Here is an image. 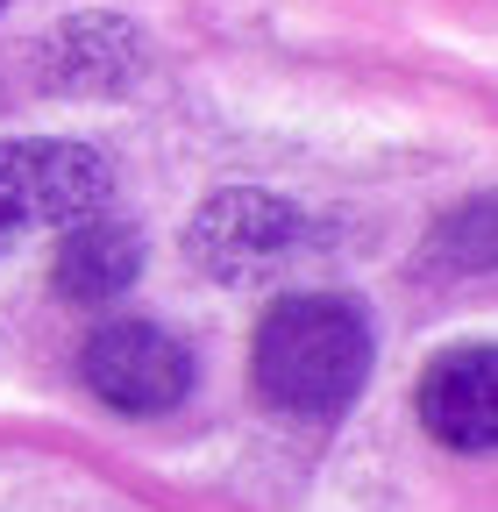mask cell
<instances>
[{
    "label": "cell",
    "instance_id": "7",
    "mask_svg": "<svg viewBox=\"0 0 498 512\" xmlns=\"http://www.w3.org/2000/svg\"><path fill=\"white\" fill-rule=\"evenodd\" d=\"M143 278V235L114 214H86L72 221L65 249H57V292L79 306H107Z\"/></svg>",
    "mask_w": 498,
    "mask_h": 512
},
{
    "label": "cell",
    "instance_id": "3",
    "mask_svg": "<svg viewBox=\"0 0 498 512\" xmlns=\"http://www.w3.org/2000/svg\"><path fill=\"white\" fill-rule=\"evenodd\" d=\"M306 242V214L278 192L257 185H228L193 214L185 228V256L193 271H207L214 285H257L271 271H285V256Z\"/></svg>",
    "mask_w": 498,
    "mask_h": 512
},
{
    "label": "cell",
    "instance_id": "4",
    "mask_svg": "<svg viewBox=\"0 0 498 512\" xmlns=\"http://www.w3.org/2000/svg\"><path fill=\"white\" fill-rule=\"evenodd\" d=\"M79 377L100 406L129 413V420H157L193 392V356L157 320H100L79 356Z\"/></svg>",
    "mask_w": 498,
    "mask_h": 512
},
{
    "label": "cell",
    "instance_id": "6",
    "mask_svg": "<svg viewBox=\"0 0 498 512\" xmlns=\"http://www.w3.org/2000/svg\"><path fill=\"white\" fill-rule=\"evenodd\" d=\"M136 64H143V43L121 15H72L43 43V79L65 93H114L136 79Z\"/></svg>",
    "mask_w": 498,
    "mask_h": 512
},
{
    "label": "cell",
    "instance_id": "2",
    "mask_svg": "<svg viewBox=\"0 0 498 512\" xmlns=\"http://www.w3.org/2000/svg\"><path fill=\"white\" fill-rule=\"evenodd\" d=\"M114 171L100 150L36 136V143H0V249L36 228H72L107 207Z\"/></svg>",
    "mask_w": 498,
    "mask_h": 512
},
{
    "label": "cell",
    "instance_id": "5",
    "mask_svg": "<svg viewBox=\"0 0 498 512\" xmlns=\"http://www.w3.org/2000/svg\"><path fill=\"white\" fill-rule=\"evenodd\" d=\"M420 420L434 441L463 448V456L491 448L498 441V349L470 342V349L434 356L420 370Z\"/></svg>",
    "mask_w": 498,
    "mask_h": 512
},
{
    "label": "cell",
    "instance_id": "1",
    "mask_svg": "<svg viewBox=\"0 0 498 512\" xmlns=\"http://www.w3.org/2000/svg\"><path fill=\"white\" fill-rule=\"evenodd\" d=\"M370 320L363 306L335 299V292H292L257 320V342H249V377L278 413L299 420H335L370 377Z\"/></svg>",
    "mask_w": 498,
    "mask_h": 512
}]
</instances>
